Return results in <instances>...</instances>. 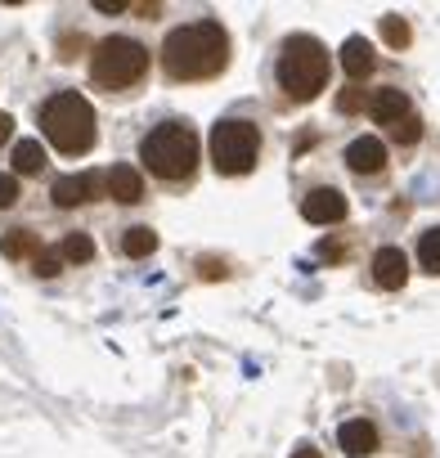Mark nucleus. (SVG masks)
Returning a JSON list of instances; mask_svg holds the SVG:
<instances>
[{"label": "nucleus", "mask_w": 440, "mask_h": 458, "mask_svg": "<svg viewBox=\"0 0 440 458\" xmlns=\"http://www.w3.org/2000/svg\"><path fill=\"white\" fill-rule=\"evenodd\" d=\"M225 64H230V37L216 19L184 23L162 41V68L171 81H207L225 72Z\"/></svg>", "instance_id": "obj_1"}, {"label": "nucleus", "mask_w": 440, "mask_h": 458, "mask_svg": "<svg viewBox=\"0 0 440 458\" xmlns=\"http://www.w3.org/2000/svg\"><path fill=\"white\" fill-rule=\"evenodd\" d=\"M41 131H46V140L59 153H68V157L86 153L95 144V108H90V99L77 95V90H59L41 108Z\"/></svg>", "instance_id": "obj_2"}, {"label": "nucleus", "mask_w": 440, "mask_h": 458, "mask_svg": "<svg viewBox=\"0 0 440 458\" xmlns=\"http://www.w3.org/2000/svg\"><path fill=\"white\" fill-rule=\"evenodd\" d=\"M279 86L288 99L310 104L328 86V50L315 37H288L279 55Z\"/></svg>", "instance_id": "obj_3"}, {"label": "nucleus", "mask_w": 440, "mask_h": 458, "mask_svg": "<svg viewBox=\"0 0 440 458\" xmlns=\"http://www.w3.org/2000/svg\"><path fill=\"white\" fill-rule=\"evenodd\" d=\"M140 157L162 180H189L193 166H198V135H193L189 122H162L144 135Z\"/></svg>", "instance_id": "obj_4"}, {"label": "nucleus", "mask_w": 440, "mask_h": 458, "mask_svg": "<svg viewBox=\"0 0 440 458\" xmlns=\"http://www.w3.org/2000/svg\"><path fill=\"white\" fill-rule=\"evenodd\" d=\"M148 72V50L131 37H104L90 55V77L104 90H131Z\"/></svg>", "instance_id": "obj_5"}, {"label": "nucleus", "mask_w": 440, "mask_h": 458, "mask_svg": "<svg viewBox=\"0 0 440 458\" xmlns=\"http://www.w3.org/2000/svg\"><path fill=\"white\" fill-rule=\"evenodd\" d=\"M261 157V131L243 117L211 126V162L220 175H248Z\"/></svg>", "instance_id": "obj_6"}, {"label": "nucleus", "mask_w": 440, "mask_h": 458, "mask_svg": "<svg viewBox=\"0 0 440 458\" xmlns=\"http://www.w3.org/2000/svg\"><path fill=\"white\" fill-rule=\"evenodd\" d=\"M301 216H306L310 225H337V220H346V198H342V189H315V193L301 202Z\"/></svg>", "instance_id": "obj_7"}, {"label": "nucleus", "mask_w": 440, "mask_h": 458, "mask_svg": "<svg viewBox=\"0 0 440 458\" xmlns=\"http://www.w3.org/2000/svg\"><path fill=\"white\" fill-rule=\"evenodd\" d=\"M346 166H351L355 175H377V171L386 166V144L373 140V135L351 140V148H346Z\"/></svg>", "instance_id": "obj_8"}, {"label": "nucleus", "mask_w": 440, "mask_h": 458, "mask_svg": "<svg viewBox=\"0 0 440 458\" xmlns=\"http://www.w3.org/2000/svg\"><path fill=\"white\" fill-rule=\"evenodd\" d=\"M404 279H409L404 252H400V248H382V252L373 257V284L386 288V293H395V288H404Z\"/></svg>", "instance_id": "obj_9"}, {"label": "nucleus", "mask_w": 440, "mask_h": 458, "mask_svg": "<svg viewBox=\"0 0 440 458\" xmlns=\"http://www.w3.org/2000/svg\"><path fill=\"white\" fill-rule=\"evenodd\" d=\"M337 440H342V449H346L351 458H368V454H377V427H373L368 418H351V422H342Z\"/></svg>", "instance_id": "obj_10"}, {"label": "nucleus", "mask_w": 440, "mask_h": 458, "mask_svg": "<svg viewBox=\"0 0 440 458\" xmlns=\"http://www.w3.org/2000/svg\"><path fill=\"white\" fill-rule=\"evenodd\" d=\"M368 117H373L377 126H395V122H404V117H409V95L395 90V86L377 90V95L368 99Z\"/></svg>", "instance_id": "obj_11"}, {"label": "nucleus", "mask_w": 440, "mask_h": 458, "mask_svg": "<svg viewBox=\"0 0 440 458\" xmlns=\"http://www.w3.org/2000/svg\"><path fill=\"white\" fill-rule=\"evenodd\" d=\"M50 198H55V207H63V211H72V207H81V202H90L95 198V175H59L55 180V189H50Z\"/></svg>", "instance_id": "obj_12"}, {"label": "nucleus", "mask_w": 440, "mask_h": 458, "mask_svg": "<svg viewBox=\"0 0 440 458\" xmlns=\"http://www.w3.org/2000/svg\"><path fill=\"white\" fill-rule=\"evenodd\" d=\"M108 198L122 202V207H135L144 198V175L135 166H113L108 171Z\"/></svg>", "instance_id": "obj_13"}, {"label": "nucleus", "mask_w": 440, "mask_h": 458, "mask_svg": "<svg viewBox=\"0 0 440 458\" xmlns=\"http://www.w3.org/2000/svg\"><path fill=\"white\" fill-rule=\"evenodd\" d=\"M373 46L364 41V37H346V46H342V68H346V77L351 81H364L368 72H373Z\"/></svg>", "instance_id": "obj_14"}, {"label": "nucleus", "mask_w": 440, "mask_h": 458, "mask_svg": "<svg viewBox=\"0 0 440 458\" xmlns=\"http://www.w3.org/2000/svg\"><path fill=\"white\" fill-rule=\"evenodd\" d=\"M122 252H126L131 261L153 257V252H157V234H153L148 225H135V229H126V234H122Z\"/></svg>", "instance_id": "obj_15"}, {"label": "nucleus", "mask_w": 440, "mask_h": 458, "mask_svg": "<svg viewBox=\"0 0 440 458\" xmlns=\"http://www.w3.org/2000/svg\"><path fill=\"white\" fill-rule=\"evenodd\" d=\"M0 252H5L10 261H23V257H37V252H41V243H37L32 229H10V234L0 239Z\"/></svg>", "instance_id": "obj_16"}, {"label": "nucleus", "mask_w": 440, "mask_h": 458, "mask_svg": "<svg viewBox=\"0 0 440 458\" xmlns=\"http://www.w3.org/2000/svg\"><path fill=\"white\" fill-rule=\"evenodd\" d=\"M41 166H46V148H41V140H19V144H14V171L37 175Z\"/></svg>", "instance_id": "obj_17"}, {"label": "nucleus", "mask_w": 440, "mask_h": 458, "mask_svg": "<svg viewBox=\"0 0 440 458\" xmlns=\"http://www.w3.org/2000/svg\"><path fill=\"white\" fill-rule=\"evenodd\" d=\"M95 257V243H90V234H68L63 243H59V261H72V266H86Z\"/></svg>", "instance_id": "obj_18"}, {"label": "nucleus", "mask_w": 440, "mask_h": 458, "mask_svg": "<svg viewBox=\"0 0 440 458\" xmlns=\"http://www.w3.org/2000/svg\"><path fill=\"white\" fill-rule=\"evenodd\" d=\"M418 261L427 275H440V229H427L422 243H418Z\"/></svg>", "instance_id": "obj_19"}, {"label": "nucleus", "mask_w": 440, "mask_h": 458, "mask_svg": "<svg viewBox=\"0 0 440 458\" xmlns=\"http://www.w3.org/2000/svg\"><path fill=\"white\" fill-rule=\"evenodd\" d=\"M382 41H386L391 50H404V46L413 41V32H409V23H404L400 14H386V19H382Z\"/></svg>", "instance_id": "obj_20"}, {"label": "nucleus", "mask_w": 440, "mask_h": 458, "mask_svg": "<svg viewBox=\"0 0 440 458\" xmlns=\"http://www.w3.org/2000/svg\"><path fill=\"white\" fill-rule=\"evenodd\" d=\"M391 140H395V144H418V140H422V122L409 113L404 122H395V126H391Z\"/></svg>", "instance_id": "obj_21"}, {"label": "nucleus", "mask_w": 440, "mask_h": 458, "mask_svg": "<svg viewBox=\"0 0 440 458\" xmlns=\"http://www.w3.org/2000/svg\"><path fill=\"white\" fill-rule=\"evenodd\" d=\"M360 108H364V90H360V86H346V90L337 95V113L351 117V113H360Z\"/></svg>", "instance_id": "obj_22"}, {"label": "nucleus", "mask_w": 440, "mask_h": 458, "mask_svg": "<svg viewBox=\"0 0 440 458\" xmlns=\"http://www.w3.org/2000/svg\"><path fill=\"white\" fill-rule=\"evenodd\" d=\"M32 266H37V275H41V279H55V275L63 270L59 252H37V261H32Z\"/></svg>", "instance_id": "obj_23"}, {"label": "nucleus", "mask_w": 440, "mask_h": 458, "mask_svg": "<svg viewBox=\"0 0 440 458\" xmlns=\"http://www.w3.org/2000/svg\"><path fill=\"white\" fill-rule=\"evenodd\" d=\"M19 202V180L14 175H0V211Z\"/></svg>", "instance_id": "obj_24"}, {"label": "nucleus", "mask_w": 440, "mask_h": 458, "mask_svg": "<svg viewBox=\"0 0 440 458\" xmlns=\"http://www.w3.org/2000/svg\"><path fill=\"white\" fill-rule=\"evenodd\" d=\"M10 135H14V117L0 113V144H10Z\"/></svg>", "instance_id": "obj_25"}, {"label": "nucleus", "mask_w": 440, "mask_h": 458, "mask_svg": "<svg viewBox=\"0 0 440 458\" xmlns=\"http://www.w3.org/2000/svg\"><path fill=\"white\" fill-rule=\"evenodd\" d=\"M95 10H99V14H122L126 5H122V0H95Z\"/></svg>", "instance_id": "obj_26"}, {"label": "nucleus", "mask_w": 440, "mask_h": 458, "mask_svg": "<svg viewBox=\"0 0 440 458\" xmlns=\"http://www.w3.org/2000/svg\"><path fill=\"white\" fill-rule=\"evenodd\" d=\"M202 275H207V279H225V266H216V261H202Z\"/></svg>", "instance_id": "obj_27"}, {"label": "nucleus", "mask_w": 440, "mask_h": 458, "mask_svg": "<svg viewBox=\"0 0 440 458\" xmlns=\"http://www.w3.org/2000/svg\"><path fill=\"white\" fill-rule=\"evenodd\" d=\"M292 458H324V454H319V449H310V445H301V449H297Z\"/></svg>", "instance_id": "obj_28"}]
</instances>
